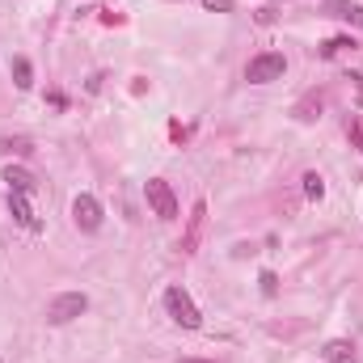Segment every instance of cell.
<instances>
[{"instance_id":"1","label":"cell","mask_w":363,"mask_h":363,"mask_svg":"<svg viewBox=\"0 0 363 363\" xmlns=\"http://www.w3.org/2000/svg\"><path fill=\"white\" fill-rule=\"evenodd\" d=\"M89 308V296L85 292H60L56 300L47 304V321L51 326H68V321H76L81 313Z\"/></svg>"},{"instance_id":"2","label":"cell","mask_w":363,"mask_h":363,"mask_svg":"<svg viewBox=\"0 0 363 363\" xmlns=\"http://www.w3.org/2000/svg\"><path fill=\"white\" fill-rule=\"evenodd\" d=\"M165 308H169V317H174L182 330H199V326H203V313L194 308V300H190L186 287H169V292H165Z\"/></svg>"},{"instance_id":"3","label":"cell","mask_w":363,"mask_h":363,"mask_svg":"<svg viewBox=\"0 0 363 363\" xmlns=\"http://www.w3.org/2000/svg\"><path fill=\"white\" fill-rule=\"evenodd\" d=\"M283 72H287V60L279 56V51H262L258 60H249L245 81H253V85H271V81H283Z\"/></svg>"},{"instance_id":"4","label":"cell","mask_w":363,"mask_h":363,"mask_svg":"<svg viewBox=\"0 0 363 363\" xmlns=\"http://www.w3.org/2000/svg\"><path fill=\"white\" fill-rule=\"evenodd\" d=\"M144 194H148V207H152V216H161V220H174V216H178V199H174L169 182H161V178H148Z\"/></svg>"},{"instance_id":"5","label":"cell","mask_w":363,"mask_h":363,"mask_svg":"<svg viewBox=\"0 0 363 363\" xmlns=\"http://www.w3.org/2000/svg\"><path fill=\"white\" fill-rule=\"evenodd\" d=\"M72 220H76L81 233H97L101 228V203L93 194H76L72 199Z\"/></svg>"},{"instance_id":"6","label":"cell","mask_w":363,"mask_h":363,"mask_svg":"<svg viewBox=\"0 0 363 363\" xmlns=\"http://www.w3.org/2000/svg\"><path fill=\"white\" fill-rule=\"evenodd\" d=\"M9 212H13V220H17L22 228H30V233H42V220L34 216V207H30V199H26V194L9 190Z\"/></svg>"},{"instance_id":"7","label":"cell","mask_w":363,"mask_h":363,"mask_svg":"<svg viewBox=\"0 0 363 363\" xmlns=\"http://www.w3.org/2000/svg\"><path fill=\"white\" fill-rule=\"evenodd\" d=\"M203 224H207V203H194V207H190L186 237H182V253H194V249H199V241H203Z\"/></svg>"},{"instance_id":"8","label":"cell","mask_w":363,"mask_h":363,"mask_svg":"<svg viewBox=\"0 0 363 363\" xmlns=\"http://www.w3.org/2000/svg\"><path fill=\"white\" fill-rule=\"evenodd\" d=\"M321 359H326V363H359V351H355L351 338H330V342L321 346Z\"/></svg>"},{"instance_id":"9","label":"cell","mask_w":363,"mask_h":363,"mask_svg":"<svg viewBox=\"0 0 363 363\" xmlns=\"http://www.w3.org/2000/svg\"><path fill=\"white\" fill-rule=\"evenodd\" d=\"M330 17L351 22V26H363V5H346V0H334V5H330Z\"/></svg>"},{"instance_id":"10","label":"cell","mask_w":363,"mask_h":363,"mask_svg":"<svg viewBox=\"0 0 363 363\" xmlns=\"http://www.w3.org/2000/svg\"><path fill=\"white\" fill-rule=\"evenodd\" d=\"M5 182H9V190H17V194H30V190H34V178H30L26 169H17V165L5 169Z\"/></svg>"},{"instance_id":"11","label":"cell","mask_w":363,"mask_h":363,"mask_svg":"<svg viewBox=\"0 0 363 363\" xmlns=\"http://www.w3.org/2000/svg\"><path fill=\"white\" fill-rule=\"evenodd\" d=\"M13 85H17V89H30V85H34V68H30V60H13Z\"/></svg>"},{"instance_id":"12","label":"cell","mask_w":363,"mask_h":363,"mask_svg":"<svg viewBox=\"0 0 363 363\" xmlns=\"http://www.w3.org/2000/svg\"><path fill=\"white\" fill-rule=\"evenodd\" d=\"M317 115H321V97H304L300 106H296V119H300V123H313Z\"/></svg>"},{"instance_id":"13","label":"cell","mask_w":363,"mask_h":363,"mask_svg":"<svg viewBox=\"0 0 363 363\" xmlns=\"http://www.w3.org/2000/svg\"><path fill=\"white\" fill-rule=\"evenodd\" d=\"M359 42L355 38H330L326 47H321V60H334V56H342V51H355Z\"/></svg>"},{"instance_id":"14","label":"cell","mask_w":363,"mask_h":363,"mask_svg":"<svg viewBox=\"0 0 363 363\" xmlns=\"http://www.w3.org/2000/svg\"><path fill=\"white\" fill-rule=\"evenodd\" d=\"M304 194H308V199L317 203V199L326 194V178H321V174H313V169H308V174H304Z\"/></svg>"},{"instance_id":"15","label":"cell","mask_w":363,"mask_h":363,"mask_svg":"<svg viewBox=\"0 0 363 363\" xmlns=\"http://www.w3.org/2000/svg\"><path fill=\"white\" fill-rule=\"evenodd\" d=\"M346 135H351V148L363 152V115H355V119L346 123Z\"/></svg>"},{"instance_id":"16","label":"cell","mask_w":363,"mask_h":363,"mask_svg":"<svg viewBox=\"0 0 363 363\" xmlns=\"http://www.w3.org/2000/svg\"><path fill=\"white\" fill-rule=\"evenodd\" d=\"M0 152H22V157H30L34 144L30 140H0Z\"/></svg>"},{"instance_id":"17","label":"cell","mask_w":363,"mask_h":363,"mask_svg":"<svg viewBox=\"0 0 363 363\" xmlns=\"http://www.w3.org/2000/svg\"><path fill=\"white\" fill-rule=\"evenodd\" d=\"M258 283H262V296H275V292H279V279H275V271H262V275H258Z\"/></svg>"},{"instance_id":"18","label":"cell","mask_w":363,"mask_h":363,"mask_svg":"<svg viewBox=\"0 0 363 363\" xmlns=\"http://www.w3.org/2000/svg\"><path fill=\"white\" fill-rule=\"evenodd\" d=\"M203 9H212V13H233V0H203Z\"/></svg>"},{"instance_id":"19","label":"cell","mask_w":363,"mask_h":363,"mask_svg":"<svg viewBox=\"0 0 363 363\" xmlns=\"http://www.w3.org/2000/svg\"><path fill=\"white\" fill-rule=\"evenodd\" d=\"M258 22H262V26H275V9H258Z\"/></svg>"},{"instance_id":"20","label":"cell","mask_w":363,"mask_h":363,"mask_svg":"<svg viewBox=\"0 0 363 363\" xmlns=\"http://www.w3.org/2000/svg\"><path fill=\"white\" fill-rule=\"evenodd\" d=\"M178 363H212V359H178Z\"/></svg>"}]
</instances>
